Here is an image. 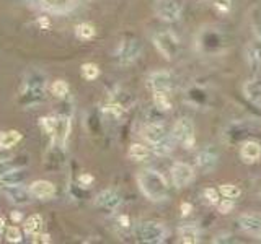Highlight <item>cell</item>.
I'll list each match as a JSON object with an SVG mask.
<instances>
[{"label":"cell","instance_id":"cell-41","mask_svg":"<svg viewBox=\"0 0 261 244\" xmlns=\"http://www.w3.org/2000/svg\"><path fill=\"white\" fill-rule=\"evenodd\" d=\"M258 38H261V29H258Z\"/></svg>","mask_w":261,"mask_h":244},{"label":"cell","instance_id":"cell-32","mask_svg":"<svg viewBox=\"0 0 261 244\" xmlns=\"http://www.w3.org/2000/svg\"><path fill=\"white\" fill-rule=\"evenodd\" d=\"M230 7H232L230 0H215V9L219 12H222V13L230 12Z\"/></svg>","mask_w":261,"mask_h":244},{"label":"cell","instance_id":"cell-1","mask_svg":"<svg viewBox=\"0 0 261 244\" xmlns=\"http://www.w3.org/2000/svg\"><path fill=\"white\" fill-rule=\"evenodd\" d=\"M46 93V78L39 70H31L26 73L23 85H21V103L25 106H33L38 105L45 100Z\"/></svg>","mask_w":261,"mask_h":244},{"label":"cell","instance_id":"cell-25","mask_svg":"<svg viewBox=\"0 0 261 244\" xmlns=\"http://www.w3.org/2000/svg\"><path fill=\"white\" fill-rule=\"evenodd\" d=\"M154 105L160 111H170L171 109V101L163 91H154Z\"/></svg>","mask_w":261,"mask_h":244},{"label":"cell","instance_id":"cell-14","mask_svg":"<svg viewBox=\"0 0 261 244\" xmlns=\"http://www.w3.org/2000/svg\"><path fill=\"white\" fill-rule=\"evenodd\" d=\"M30 190H31L33 197L46 201V199H51L54 196L56 187H54V184L49 181H34L30 186Z\"/></svg>","mask_w":261,"mask_h":244},{"label":"cell","instance_id":"cell-20","mask_svg":"<svg viewBox=\"0 0 261 244\" xmlns=\"http://www.w3.org/2000/svg\"><path fill=\"white\" fill-rule=\"evenodd\" d=\"M21 140V134L18 130H9L0 134V149H12Z\"/></svg>","mask_w":261,"mask_h":244},{"label":"cell","instance_id":"cell-39","mask_svg":"<svg viewBox=\"0 0 261 244\" xmlns=\"http://www.w3.org/2000/svg\"><path fill=\"white\" fill-rule=\"evenodd\" d=\"M39 238H41V239H39L41 242H51V236H49V234H41Z\"/></svg>","mask_w":261,"mask_h":244},{"label":"cell","instance_id":"cell-37","mask_svg":"<svg viewBox=\"0 0 261 244\" xmlns=\"http://www.w3.org/2000/svg\"><path fill=\"white\" fill-rule=\"evenodd\" d=\"M38 25H39L41 28L48 29V26H49V20H48V17H42V18H39V20H38Z\"/></svg>","mask_w":261,"mask_h":244},{"label":"cell","instance_id":"cell-38","mask_svg":"<svg viewBox=\"0 0 261 244\" xmlns=\"http://www.w3.org/2000/svg\"><path fill=\"white\" fill-rule=\"evenodd\" d=\"M119 223H121V226H126L127 228L129 226V218L127 217H121L119 218Z\"/></svg>","mask_w":261,"mask_h":244},{"label":"cell","instance_id":"cell-21","mask_svg":"<svg viewBox=\"0 0 261 244\" xmlns=\"http://www.w3.org/2000/svg\"><path fill=\"white\" fill-rule=\"evenodd\" d=\"M41 226H42V218H41V215H31V217H28L25 220V225H23L25 233L28 236H34V238L38 236Z\"/></svg>","mask_w":261,"mask_h":244},{"label":"cell","instance_id":"cell-35","mask_svg":"<svg viewBox=\"0 0 261 244\" xmlns=\"http://www.w3.org/2000/svg\"><path fill=\"white\" fill-rule=\"evenodd\" d=\"M193 210V207H191V204H188V202H185V204H181V213H183V215H188V213H190Z\"/></svg>","mask_w":261,"mask_h":244},{"label":"cell","instance_id":"cell-4","mask_svg":"<svg viewBox=\"0 0 261 244\" xmlns=\"http://www.w3.org/2000/svg\"><path fill=\"white\" fill-rule=\"evenodd\" d=\"M142 53V44L137 39H124L119 42L118 49H116V59H118L119 65H130L141 57Z\"/></svg>","mask_w":261,"mask_h":244},{"label":"cell","instance_id":"cell-22","mask_svg":"<svg viewBox=\"0 0 261 244\" xmlns=\"http://www.w3.org/2000/svg\"><path fill=\"white\" fill-rule=\"evenodd\" d=\"M149 155H150V152L147 147H144L141 143H134V145H130L127 157L134 161H142V160H147Z\"/></svg>","mask_w":261,"mask_h":244},{"label":"cell","instance_id":"cell-26","mask_svg":"<svg viewBox=\"0 0 261 244\" xmlns=\"http://www.w3.org/2000/svg\"><path fill=\"white\" fill-rule=\"evenodd\" d=\"M75 34L78 39H92L95 36V28L89 23H80L75 28Z\"/></svg>","mask_w":261,"mask_h":244},{"label":"cell","instance_id":"cell-28","mask_svg":"<svg viewBox=\"0 0 261 244\" xmlns=\"http://www.w3.org/2000/svg\"><path fill=\"white\" fill-rule=\"evenodd\" d=\"M51 91H53V94L57 96V98H64V96H67L69 93V85L65 83L64 80H56L53 86H51Z\"/></svg>","mask_w":261,"mask_h":244},{"label":"cell","instance_id":"cell-5","mask_svg":"<svg viewBox=\"0 0 261 244\" xmlns=\"http://www.w3.org/2000/svg\"><path fill=\"white\" fill-rule=\"evenodd\" d=\"M171 137L185 149H193L194 145V125L190 119H178L173 125Z\"/></svg>","mask_w":261,"mask_h":244},{"label":"cell","instance_id":"cell-33","mask_svg":"<svg viewBox=\"0 0 261 244\" xmlns=\"http://www.w3.org/2000/svg\"><path fill=\"white\" fill-rule=\"evenodd\" d=\"M204 197L207 199L209 204H217V199H219V196H217V190L212 189V187H209V189L204 190Z\"/></svg>","mask_w":261,"mask_h":244},{"label":"cell","instance_id":"cell-6","mask_svg":"<svg viewBox=\"0 0 261 244\" xmlns=\"http://www.w3.org/2000/svg\"><path fill=\"white\" fill-rule=\"evenodd\" d=\"M139 236L144 242H152V244H158L163 242L166 238V230L165 226L157 223V221H146L142 223L141 230H139Z\"/></svg>","mask_w":261,"mask_h":244},{"label":"cell","instance_id":"cell-18","mask_svg":"<svg viewBox=\"0 0 261 244\" xmlns=\"http://www.w3.org/2000/svg\"><path fill=\"white\" fill-rule=\"evenodd\" d=\"M243 93H245V98L250 103L261 108V81L251 80V81H248V83H245Z\"/></svg>","mask_w":261,"mask_h":244},{"label":"cell","instance_id":"cell-13","mask_svg":"<svg viewBox=\"0 0 261 244\" xmlns=\"http://www.w3.org/2000/svg\"><path fill=\"white\" fill-rule=\"evenodd\" d=\"M7 196H9L10 201L17 205H28L33 199L31 190L18 186V184L17 186H9V189H7Z\"/></svg>","mask_w":261,"mask_h":244},{"label":"cell","instance_id":"cell-31","mask_svg":"<svg viewBox=\"0 0 261 244\" xmlns=\"http://www.w3.org/2000/svg\"><path fill=\"white\" fill-rule=\"evenodd\" d=\"M7 241H10V242H20L21 241V231L17 226L7 228Z\"/></svg>","mask_w":261,"mask_h":244},{"label":"cell","instance_id":"cell-24","mask_svg":"<svg viewBox=\"0 0 261 244\" xmlns=\"http://www.w3.org/2000/svg\"><path fill=\"white\" fill-rule=\"evenodd\" d=\"M180 238L185 244H194L198 242V230L194 226H183L180 228Z\"/></svg>","mask_w":261,"mask_h":244},{"label":"cell","instance_id":"cell-30","mask_svg":"<svg viewBox=\"0 0 261 244\" xmlns=\"http://www.w3.org/2000/svg\"><path fill=\"white\" fill-rule=\"evenodd\" d=\"M221 192L222 196H226L227 199H235L240 196V189H238V186H235V184H222Z\"/></svg>","mask_w":261,"mask_h":244},{"label":"cell","instance_id":"cell-3","mask_svg":"<svg viewBox=\"0 0 261 244\" xmlns=\"http://www.w3.org/2000/svg\"><path fill=\"white\" fill-rule=\"evenodd\" d=\"M154 42H155V47L158 49L165 59H175L180 53V41L175 34L171 31H162V33H157L154 36Z\"/></svg>","mask_w":261,"mask_h":244},{"label":"cell","instance_id":"cell-9","mask_svg":"<svg viewBox=\"0 0 261 244\" xmlns=\"http://www.w3.org/2000/svg\"><path fill=\"white\" fill-rule=\"evenodd\" d=\"M149 86L152 88L154 91H170L173 90V86H175V78L171 77V73L168 72H154L152 75L149 77Z\"/></svg>","mask_w":261,"mask_h":244},{"label":"cell","instance_id":"cell-12","mask_svg":"<svg viewBox=\"0 0 261 244\" xmlns=\"http://www.w3.org/2000/svg\"><path fill=\"white\" fill-rule=\"evenodd\" d=\"M238 226H240L245 233L255 236V238H261V217L242 215L238 218Z\"/></svg>","mask_w":261,"mask_h":244},{"label":"cell","instance_id":"cell-23","mask_svg":"<svg viewBox=\"0 0 261 244\" xmlns=\"http://www.w3.org/2000/svg\"><path fill=\"white\" fill-rule=\"evenodd\" d=\"M175 142V138H170V137H163L160 142H157V143H154L155 147H154V152H155V155H158V157H165V155H168L171 150H173V143Z\"/></svg>","mask_w":261,"mask_h":244},{"label":"cell","instance_id":"cell-16","mask_svg":"<svg viewBox=\"0 0 261 244\" xmlns=\"http://www.w3.org/2000/svg\"><path fill=\"white\" fill-rule=\"evenodd\" d=\"M165 135H166L165 134V127L158 122H152V124L147 125V127H144V130H142V137L150 143L160 142Z\"/></svg>","mask_w":261,"mask_h":244},{"label":"cell","instance_id":"cell-19","mask_svg":"<svg viewBox=\"0 0 261 244\" xmlns=\"http://www.w3.org/2000/svg\"><path fill=\"white\" fill-rule=\"evenodd\" d=\"M240 155L245 163H255L261 157V147L256 142H246L242 147Z\"/></svg>","mask_w":261,"mask_h":244},{"label":"cell","instance_id":"cell-36","mask_svg":"<svg viewBox=\"0 0 261 244\" xmlns=\"http://www.w3.org/2000/svg\"><path fill=\"white\" fill-rule=\"evenodd\" d=\"M78 181H80L82 184H90L93 181V177L90 174H82L80 177H78Z\"/></svg>","mask_w":261,"mask_h":244},{"label":"cell","instance_id":"cell-29","mask_svg":"<svg viewBox=\"0 0 261 244\" xmlns=\"http://www.w3.org/2000/svg\"><path fill=\"white\" fill-rule=\"evenodd\" d=\"M82 75L86 80H95V78H98V75H100L98 65H95V64H83L82 65Z\"/></svg>","mask_w":261,"mask_h":244},{"label":"cell","instance_id":"cell-40","mask_svg":"<svg viewBox=\"0 0 261 244\" xmlns=\"http://www.w3.org/2000/svg\"><path fill=\"white\" fill-rule=\"evenodd\" d=\"M12 218L15 220V221H20V220H21V213H20V212H13V213H12Z\"/></svg>","mask_w":261,"mask_h":244},{"label":"cell","instance_id":"cell-10","mask_svg":"<svg viewBox=\"0 0 261 244\" xmlns=\"http://www.w3.org/2000/svg\"><path fill=\"white\" fill-rule=\"evenodd\" d=\"M119 204H121V196L113 189H106L103 192H100L95 199V205L106 212L116 210L119 207Z\"/></svg>","mask_w":261,"mask_h":244},{"label":"cell","instance_id":"cell-17","mask_svg":"<svg viewBox=\"0 0 261 244\" xmlns=\"http://www.w3.org/2000/svg\"><path fill=\"white\" fill-rule=\"evenodd\" d=\"M196 163H198V166L202 171L209 173L212 171L217 165V155L212 150H202L198 153V157H196Z\"/></svg>","mask_w":261,"mask_h":244},{"label":"cell","instance_id":"cell-27","mask_svg":"<svg viewBox=\"0 0 261 244\" xmlns=\"http://www.w3.org/2000/svg\"><path fill=\"white\" fill-rule=\"evenodd\" d=\"M57 122H59V119L54 116H49V117H42L41 119V125L42 129L46 130V134L49 135H56V130H57Z\"/></svg>","mask_w":261,"mask_h":244},{"label":"cell","instance_id":"cell-34","mask_svg":"<svg viewBox=\"0 0 261 244\" xmlns=\"http://www.w3.org/2000/svg\"><path fill=\"white\" fill-rule=\"evenodd\" d=\"M232 209H234V202H232L230 199H227V201H222L219 204V212L224 213V215H226V213H230Z\"/></svg>","mask_w":261,"mask_h":244},{"label":"cell","instance_id":"cell-11","mask_svg":"<svg viewBox=\"0 0 261 244\" xmlns=\"http://www.w3.org/2000/svg\"><path fill=\"white\" fill-rule=\"evenodd\" d=\"M246 62L253 73H256L261 67V38L253 39L245 49Z\"/></svg>","mask_w":261,"mask_h":244},{"label":"cell","instance_id":"cell-7","mask_svg":"<svg viewBox=\"0 0 261 244\" xmlns=\"http://www.w3.org/2000/svg\"><path fill=\"white\" fill-rule=\"evenodd\" d=\"M155 12L157 17L165 21H177L181 17V5L177 0H158Z\"/></svg>","mask_w":261,"mask_h":244},{"label":"cell","instance_id":"cell-15","mask_svg":"<svg viewBox=\"0 0 261 244\" xmlns=\"http://www.w3.org/2000/svg\"><path fill=\"white\" fill-rule=\"evenodd\" d=\"M26 176L28 173L25 168L23 169H21V166L13 168L10 171H7L5 174L0 176V182H2L4 186H17V184H21L26 179Z\"/></svg>","mask_w":261,"mask_h":244},{"label":"cell","instance_id":"cell-2","mask_svg":"<svg viewBox=\"0 0 261 244\" xmlns=\"http://www.w3.org/2000/svg\"><path fill=\"white\" fill-rule=\"evenodd\" d=\"M139 186L144 196L154 202L165 201L168 197V184L165 177L157 171H150V169L142 171L139 174Z\"/></svg>","mask_w":261,"mask_h":244},{"label":"cell","instance_id":"cell-8","mask_svg":"<svg viewBox=\"0 0 261 244\" xmlns=\"http://www.w3.org/2000/svg\"><path fill=\"white\" fill-rule=\"evenodd\" d=\"M194 177V171L190 165H186V163H175L171 168V179H173V184L181 189L188 186Z\"/></svg>","mask_w":261,"mask_h":244}]
</instances>
